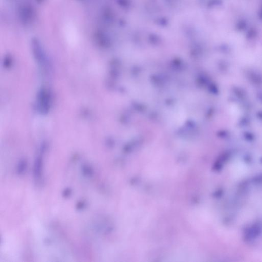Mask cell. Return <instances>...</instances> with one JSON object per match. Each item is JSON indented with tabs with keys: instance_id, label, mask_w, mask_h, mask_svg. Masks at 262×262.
Listing matches in <instances>:
<instances>
[{
	"instance_id": "cell-2",
	"label": "cell",
	"mask_w": 262,
	"mask_h": 262,
	"mask_svg": "<svg viewBox=\"0 0 262 262\" xmlns=\"http://www.w3.org/2000/svg\"><path fill=\"white\" fill-rule=\"evenodd\" d=\"M19 16L22 22L27 24L32 21L34 17V11L29 6H24L19 12Z\"/></svg>"
},
{
	"instance_id": "cell-6",
	"label": "cell",
	"mask_w": 262,
	"mask_h": 262,
	"mask_svg": "<svg viewBox=\"0 0 262 262\" xmlns=\"http://www.w3.org/2000/svg\"><path fill=\"white\" fill-rule=\"evenodd\" d=\"M71 193V191L70 189H66L65 191L63 193V195L64 197H68L69 195H70V194Z\"/></svg>"
},
{
	"instance_id": "cell-1",
	"label": "cell",
	"mask_w": 262,
	"mask_h": 262,
	"mask_svg": "<svg viewBox=\"0 0 262 262\" xmlns=\"http://www.w3.org/2000/svg\"><path fill=\"white\" fill-rule=\"evenodd\" d=\"M40 95L39 96V104L40 108L43 112H46L49 109L50 98V95L48 94L46 91H44L41 92Z\"/></svg>"
},
{
	"instance_id": "cell-7",
	"label": "cell",
	"mask_w": 262,
	"mask_h": 262,
	"mask_svg": "<svg viewBox=\"0 0 262 262\" xmlns=\"http://www.w3.org/2000/svg\"><path fill=\"white\" fill-rule=\"evenodd\" d=\"M78 205V208H83V206H84V205L83 204V203L82 202H79V205Z\"/></svg>"
},
{
	"instance_id": "cell-3",
	"label": "cell",
	"mask_w": 262,
	"mask_h": 262,
	"mask_svg": "<svg viewBox=\"0 0 262 262\" xmlns=\"http://www.w3.org/2000/svg\"><path fill=\"white\" fill-rule=\"evenodd\" d=\"M43 168V158L41 155L39 156L36 159L34 166V177L36 179L38 180L40 178Z\"/></svg>"
},
{
	"instance_id": "cell-4",
	"label": "cell",
	"mask_w": 262,
	"mask_h": 262,
	"mask_svg": "<svg viewBox=\"0 0 262 262\" xmlns=\"http://www.w3.org/2000/svg\"><path fill=\"white\" fill-rule=\"evenodd\" d=\"M27 166V163L25 161L22 160L19 162L18 166V173L19 174H21L24 173V170H25Z\"/></svg>"
},
{
	"instance_id": "cell-5",
	"label": "cell",
	"mask_w": 262,
	"mask_h": 262,
	"mask_svg": "<svg viewBox=\"0 0 262 262\" xmlns=\"http://www.w3.org/2000/svg\"><path fill=\"white\" fill-rule=\"evenodd\" d=\"M83 173L86 174V175H90L91 173H92V170H91L90 167H87V166H84L83 167Z\"/></svg>"
}]
</instances>
